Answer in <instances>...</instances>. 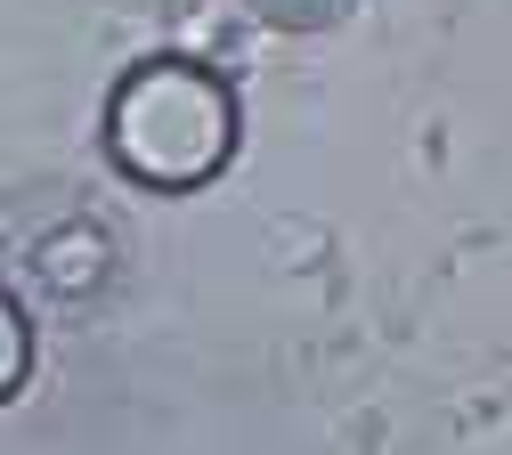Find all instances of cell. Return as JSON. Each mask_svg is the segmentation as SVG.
<instances>
[{"instance_id":"1","label":"cell","mask_w":512,"mask_h":455,"mask_svg":"<svg viewBox=\"0 0 512 455\" xmlns=\"http://www.w3.org/2000/svg\"><path fill=\"white\" fill-rule=\"evenodd\" d=\"M236 90L196 57H139L106 90V155L147 195H196L236 155Z\"/></svg>"},{"instance_id":"2","label":"cell","mask_w":512,"mask_h":455,"mask_svg":"<svg viewBox=\"0 0 512 455\" xmlns=\"http://www.w3.org/2000/svg\"><path fill=\"white\" fill-rule=\"evenodd\" d=\"M25 382H33V317H25V301L9 285H0V407H9Z\"/></svg>"},{"instance_id":"3","label":"cell","mask_w":512,"mask_h":455,"mask_svg":"<svg viewBox=\"0 0 512 455\" xmlns=\"http://www.w3.org/2000/svg\"><path fill=\"white\" fill-rule=\"evenodd\" d=\"M244 9L277 33H334V25L358 17V0H244Z\"/></svg>"}]
</instances>
